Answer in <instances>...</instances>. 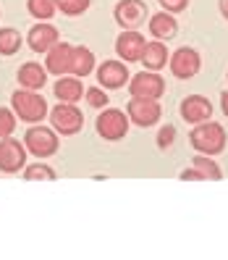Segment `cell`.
<instances>
[{"label": "cell", "mask_w": 228, "mask_h": 260, "mask_svg": "<svg viewBox=\"0 0 228 260\" xmlns=\"http://www.w3.org/2000/svg\"><path fill=\"white\" fill-rule=\"evenodd\" d=\"M192 166L205 176V181H218V179H223V168H220V163L212 158V155L197 152V158H192Z\"/></svg>", "instance_id": "obj_21"}, {"label": "cell", "mask_w": 228, "mask_h": 260, "mask_svg": "<svg viewBox=\"0 0 228 260\" xmlns=\"http://www.w3.org/2000/svg\"><path fill=\"white\" fill-rule=\"evenodd\" d=\"M144 45H147V40L142 37L139 29H124L116 40V53L121 55L124 63H136L144 53Z\"/></svg>", "instance_id": "obj_11"}, {"label": "cell", "mask_w": 228, "mask_h": 260, "mask_svg": "<svg viewBox=\"0 0 228 260\" xmlns=\"http://www.w3.org/2000/svg\"><path fill=\"white\" fill-rule=\"evenodd\" d=\"M178 179H181V181H194V179H205V176H202L200 171H197L194 166H189V168H184V171L178 174Z\"/></svg>", "instance_id": "obj_30"}, {"label": "cell", "mask_w": 228, "mask_h": 260, "mask_svg": "<svg viewBox=\"0 0 228 260\" xmlns=\"http://www.w3.org/2000/svg\"><path fill=\"white\" fill-rule=\"evenodd\" d=\"M129 124H131L129 113L105 105V108L100 111V116H97V134L102 137V140H108V142H118V140H124V137H126Z\"/></svg>", "instance_id": "obj_5"}, {"label": "cell", "mask_w": 228, "mask_h": 260, "mask_svg": "<svg viewBox=\"0 0 228 260\" xmlns=\"http://www.w3.org/2000/svg\"><path fill=\"white\" fill-rule=\"evenodd\" d=\"M147 24H149V35L155 40H163V42L173 40L176 32H178V21L168 11H160V13H155V16H149Z\"/></svg>", "instance_id": "obj_18"}, {"label": "cell", "mask_w": 228, "mask_h": 260, "mask_svg": "<svg viewBox=\"0 0 228 260\" xmlns=\"http://www.w3.org/2000/svg\"><path fill=\"white\" fill-rule=\"evenodd\" d=\"M26 166V147L24 142L13 140V137H3L0 140V171L3 174H19Z\"/></svg>", "instance_id": "obj_10"}, {"label": "cell", "mask_w": 228, "mask_h": 260, "mask_svg": "<svg viewBox=\"0 0 228 260\" xmlns=\"http://www.w3.org/2000/svg\"><path fill=\"white\" fill-rule=\"evenodd\" d=\"M16 82H19V87H26V89H42L48 84V69L42 63H34V60L21 63L16 71Z\"/></svg>", "instance_id": "obj_17"}, {"label": "cell", "mask_w": 228, "mask_h": 260, "mask_svg": "<svg viewBox=\"0 0 228 260\" xmlns=\"http://www.w3.org/2000/svg\"><path fill=\"white\" fill-rule=\"evenodd\" d=\"M24 147H26V152H32L34 158H50L60 147V137L53 126L32 124L24 134Z\"/></svg>", "instance_id": "obj_3"}, {"label": "cell", "mask_w": 228, "mask_h": 260, "mask_svg": "<svg viewBox=\"0 0 228 260\" xmlns=\"http://www.w3.org/2000/svg\"><path fill=\"white\" fill-rule=\"evenodd\" d=\"M129 79H131V74L124 60H102L97 66V82L105 89H121L129 84Z\"/></svg>", "instance_id": "obj_12"}, {"label": "cell", "mask_w": 228, "mask_h": 260, "mask_svg": "<svg viewBox=\"0 0 228 260\" xmlns=\"http://www.w3.org/2000/svg\"><path fill=\"white\" fill-rule=\"evenodd\" d=\"M84 100L92 105V108H105L110 98L105 95V87H89V89H84Z\"/></svg>", "instance_id": "obj_27"}, {"label": "cell", "mask_w": 228, "mask_h": 260, "mask_svg": "<svg viewBox=\"0 0 228 260\" xmlns=\"http://www.w3.org/2000/svg\"><path fill=\"white\" fill-rule=\"evenodd\" d=\"M220 108H223V113L228 116V89H225V92L220 95Z\"/></svg>", "instance_id": "obj_32"}, {"label": "cell", "mask_w": 228, "mask_h": 260, "mask_svg": "<svg viewBox=\"0 0 228 260\" xmlns=\"http://www.w3.org/2000/svg\"><path fill=\"white\" fill-rule=\"evenodd\" d=\"M129 92L131 98H155L160 100L163 92H165V79L160 76V71H139V74H134L131 79H129Z\"/></svg>", "instance_id": "obj_7"}, {"label": "cell", "mask_w": 228, "mask_h": 260, "mask_svg": "<svg viewBox=\"0 0 228 260\" xmlns=\"http://www.w3.org/2000/svg\"><path fill=\"white\" fill-rule=\"evenodd\" d=\"M225 79H228V74H225Z\"/></svg>", "instance_id": "obj_33"}, {"label": "cell", "mask_w": 228, "mask_h": 260, "mask_svg": "<svg viewBox=\"0 0 228 260\" xmlns=\"http://www.w3.org/2000/svg\"><path fill=\"white\" fill-rule=\"evenodd\" d=\"M228 134L220 124L215 121H202V124H194V129L189 132V145L197 152H205V155H220L225 150Z\"/></svg>", "instance_id": "obj_2"}, {"label": "cell", "mask_w": 228, "mask_h": 260, "mask_svg": "<svg viewBox=\"0 0 228 260\" xmlns=\"http://www.w3.org/2000/svg\"><path fill=\"white\" fill-rule=\"evenodd\" d=\"M173 140H176V126L165 124V126L158 132V147H160V150H168V147L173 145Z\"/></svg>", "instance_id": "obj_28"}, {"label": "cell", "mask_w": 228, "mask_h": 260, "mask_svg": "<svg viewBox=\"0 0 228 260\" xmlns=\"http://www.w3.org/2000/svg\"><path fill=\"white\" fill-rule=\"evenodd\" d=\"M126 113H129V121L136 126H155L160 116H163V108H160V100L155 98H131L129 105H126Z\"/></svg>", "instance_id": "obj_6"}, {"label": "cell", "mask_w": 228, "mask_h": 260, "mask_svg": "<svg viewBox=\"0 0 228 260\" xmlns=\"http://www.w3.org/2000/svg\"><path fill=\"white\" fill-rule=\"evenodd\" d=\"M168 66H171V71H173L176 79L186 82V79H192L194 74H200V69H202V58H200V53H197L194 48L184 45V48H178L176 53H171Z\"/></svg>", "instance_id": "obj_8"}, {"label": "cell", "mask_w": 228, "mask_h": 260, "mask_svg": "<svg viewBox=\"0 0 228 260\" xmlns=\"http://www.w3.org/2000/svg\"><path fill=\"white\" fill-rule=\"evenodd\" d=\"M212 103L205 98V95H189L181 100V118L186 124H202V121H210L212 118Z\"/></svg>", "instance_id": "obj_13"}, {"label": "cell", "mask_w": 228, "mask_h": 260, "mask_svg": "<svg viewBox=\"0 0 228 260\" xmlns=\"http://www.w3.org/2000/svg\"><path fill=\"white\" fill-rule=\"evenodd\" d=\"M24 179L26 181H53L55 179V171L48 166V163H32V166H24Z\"/></svg>", "instance_id": "obj_24"}, {"label": "cell", "mask_w": 228, "mask_h": 260, "mask_svg": "<svg viewBox=\"0 0 228 260\" xmlns=\"http://www.w3.org/2000/svg\"><path fill=\"white\" fill-rule=\"evenodd\" d=\"M160 6H163V11H168V13L176 16V13L189 8V0H160Z\"/></svg>", "instance_id": "obj_29"}, {"label": "cell", "mask_w": 228, "mask_h": 260, "mask_svg": "<svg viewBox=\"0 0 228 260\" xmlns=\"http://www.w3.org/2000/svg\"><path fill=\"white\" fill-rule=\"evenodd\" d=\"M218 8H220V16L228 21V0H218Z\"/></svg>", "instance_id": "obj_31"}, {"label": "cell", "mask_w": 228, "mask_h": 260, "mask_svg": "<svg viewBox=\"0 0 228 260\" xmlns=\"http://www.w3.org/2000/svg\"><path fill=\"white\" fill-rule=\"evenodd\" d=\"M71 45L68 42H55L53 48L45 53V69H48V74L53 76H63L68 74V66H71Z\"/></svg>", "instance_id": "obj_15"}, {"label": "cell", "mask_w": 228, "mask_h": 260, "mask_svg": "<svg viewBox=\"0 0 228 260\" xmlns=\"http://www.w3.org/2000/svg\"><path fill=\"white\" fill-rule=\"evenodd\" d=\"M113 16L121 24V29H139L149 19V11L144 0H118L113 8Z\"/></svg>", "instance_id": "obj_9"}, {"label": "cell", "mask_w": 228, "mask_h": 260, "mask_svg": "<svg viewBox=\"0 0 228 260\" xmlns=\"http://www.w3.org/2000/svg\"><path fill=\"white\" fill-rule=\"evenodd\" d=\"M11 105H13V111H16V118L26 121V124H42L50 113V105L40 95V89L19 87L16 92L11 95Z\"/></svg>", "instance_id": "obj_1"}, {"label": "cell", "mask_w": 228, "mask_h": 260, "mask_svg": "<svg viewBox=\"0 0 228 260\" xmlns=\"http://www.w3.org/2000/svg\"><path fill=\"white\" fill-rule=\"evenodd\" d=\"M55 6H58L60 13L76 19V16H84V13L89 11V0H55Z\"/></svg>", "instance_id": "obj_25"}, {"label": "cell", "mask_w": 228, "mask_h": 260, "mask_svg": "<svg viewBox=\"0 0 228 260\" xmlns=\"http://www.w3.org/2000/svg\"><path fill=\"white\" fill-rule=\"evenodd\" d=\"M26 11L37 21H50L58 13V6H55V0H26Z\"/></svg>", "instance_id": "obj_23"}, {"label": "cell", "mask_w": 228, "mask_h": 260, "mask_svg": "<svg viewBox=\"0 0 228 260\" xmlns=\"http://www.w3.org/2000/svg\"><path fill=\"white\" fill-rule=\"evenodd\" d=\"M13 132H16V111L0 108V140H3V137H11Z\"/></svg>", "instance_id": "obj_26"}, {"label": "cell", "mask_w": 228, "mask_h": 260, "mask_svg": "<svg viewBox=\"0 0 228 260\" xmlns=\"http://www.w3.org/2000/svg\"><path fill=\"white\" fill-rule=\"evenodd\" d=\"M48 118H50L53 129L63 137H73L84 129V113L76 108V103H58L48 113Z\"/></svg>", "instance_id": "obj_4"}, {"label": "cell", "mask_w": 228, "mask_h": 260, "mask_svg": "<svg viewBox=\"0 0 228 260\" xmlns=\"http://www.w3.org/2000/svg\"><path fill=\"white\" fill-rule=\"evenodd\" d=\"M168 58H171V50L165 48V42L163 40H152L144 45V53H142V66L149 69V71H160L168 66Z\"/></svg>", "instance_id": "obj_19"}, {"label": "cell", "mask_w": 228, "mask_h": 260, "mask_svg": "<svg viewBox=\"0 0 228 260\" xmlns=\"http://www.w3.org/2000/svg\"><path fill=\"white\" fill-rule=\"evenodd\" d=\"M95 71V53L87 48V45H76L71 50V66H68V74L73 76H89Z\"/></svg>", "instance_id": "obj_20"}, {"label": "cell", "mask_w": 228, "mask_h": 260, "mask_svg": "<svg viewBox=\"0 0 228 260\" xmlns=\"http://www.w3.org/2000/svg\"><path fill=\"white\" fill-rule=\"evenodd\" d=\"M53 95L58 98V103H79L84 98L82 76H73V74L58 76V82L53 84Z\"/></svg>", "instance_id": "obj_16"}, {"label": "cell", "mask_w": 228, "mask_h": 260, "mask_svg": "<svg viewBox=\"0 0 228 260\" xmlns=\"http://www.w3.org/2000/svg\"><path fill=\"white\" fill-rule=\"evenodd\" d=\"M24 45V37L19 29L13 26H3L0 29V55H16Z\"/></svg>", "instance_id": "obj_22"}, {"label": "cell", "mask_w": 228, "mask_h": 260, "mask_svg": "<svg viewBox=\"0 0 228 260\" xmlns=\"http://www.w3.org/2000/svg\"><path fill=\"white\" fill-rule=\"evenodd\" d=\"M58 40H60V32L55 29V24H48V21L34 24L32 29H29V35H26V45L34 53H48Z\"/></svg>", "instance_id": "obj_14"}]
</instances>
